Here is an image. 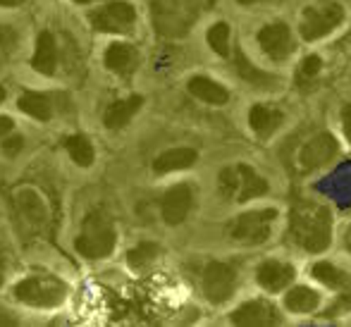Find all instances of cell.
<instances>
[{
  "mask_svg": "<svg viewBox=\"0 0 351 327\" xmlns=\"http://www.w3.org/2000/svg\"><path fill=\"white\" fill-rule=\"evenodd\" d=\"M289 239L308 254H323L332 239V215L325 206L301 201L291 208Z\"/></svg>",
  "mask_w": 351,
  "mask_h": 327,
  "instance_id": "1",
  "label": "cell"
},
{
  "mask_svg": "<svg viewBox=\"0 0 351 327\" xmlns=\"http://www.w3.org/2000/svg\"><path fill=\"white\" fill-rule=\"evenodd\" d=\"M217 189L227 201L244 203L251 198H258L268 194V182L258 175L251 165L246 162H237L230 165L217 175Z\"/></svg>",
  "mask_w": 351,
  "mask_h": 327,
  "instance_id": "2",
  "label": "cell"
},
{
  "mask_svg": "<svg viewBox=\"0 0 351 327\" xmlns=\"http://www.w3.org/2000/svg\"><path fill=\"white\" fill-rule=\"evenodd\" d=\"M115 241H117V232L112 227V222L103 213H88L84 217L82 234L77 237L74 246H77V251L84 258L96 261L110 256L112 249H115Z\"/></svg>",
  "mask_w": 351,
  "mask_h": 327,
  "instance_id": "3",
  "label": "cell"
},
{
  "mask_svg": "<svg viewBox=\"0 0 351 327\" xmlns=\"http://www.w3.org/2000/svg\"><path fill=\"white\" fill-rule=\"evenodd\" d=\"M278 220L275 208H261V210H246L230 222V237L239 244L258 246L265 244L273 234V225Z\"/></svg>",
  "mask_w": 351,
  "mask_h": 327,
  "instance_id": "4",
  "label": "cell"
},
{
  "mask_svg": "<svg viewBox=\"0 0 351 327\" xmlns=\"http://www.w3.org/2000/svg\"><path fill=\"white\" fill-rule=\"evenodd\" d=\"M14 296L17 301L27 306H36V308H53V306H60L67 296V287L60 280L48 275H36L27 277L24 282H19L14 287Z\"/></svg>",
  "mask_w": 351,
  "mask_h": 327,
  "instance_id": "5",
  "label": "cell"
},
{
  "mask_svg": "<svg viewBox=\"0 0 351 327\" xmlns=\"http://www.w3.org/2000/svg\"><path fill=\"white\" fill-rule=\"evenodd\" d=\"M344 22V8L332 0H325L318 5H308L301 14L299 22V34L306 41H318L325 38L328 34H332L339 24Z\"/></svg>",
  "mask_w": 351,
  "mask_h": 327,
  "instance_id": "6",
  "label": "cell"
},
{
  "mask_svg": "<svg viewBox=\"0 0 351 327\" xmlns=\"http://www.w3.org/2000/svg\"><path fill=\"white\" fill-rule=\"evenodd\" d=\"M337 153H339V143L332 134H328V132L315 134L313 138H308V141L299 148V153H296V158H294V170L299 172V175H311V172H315L318 167L332 162L335 158H337Z\"/></svg>",
  "mask_w": 351,
  "mask_h": 327,
  "instance_id": "7",
  "label": "cell"
},
{
  "mask_svg": "<svg viewBox=\"0 0 351 327\" xmlns=\"http://www.w3.org/2000/svg\"><path fill=\"white\" fill-rule=\"evenodd\" d=\"M201 287H204V294L210 304H225L237 289V270L230 263L213 261L204 267Z\"/></svg>",
  "mask_w": 351,
  "mask_h": 327,
  "instance_id": "8",
  "label": "cell"
},
{
  "mask_svg": "<svg viewBox=\"0 0 351 327\" xmlns=\"http://www.w3.org/2000/svg\"><path fill=\"white\" fill-rule=\"evenodd\" d=\"M136 22V10L130 3H108L91 14V27L103 34H125Z\"/></svg>",
  "mask_w": 351,
  "mask_h": 327,
  "instance_id": "9",
  "label": "cell"
},
{
  "mask_svg": "<svg viewBox=\"0 0 351 327\" xmlns=\"http://www.w3.org/2000/svg\"><path fill=\"white\" fill-rule=\"evenodd\" d=\"M256 38H258V46L265 51V56H270L273 60H287L294 53V36L285 22L268 24L261 29Z\"/></svg>",
  "mask_w": 351,
  "mask_h": 327,
  "instance_id": "10",
  "label": "cell"
},
{
  "mask_svg": "<svg viewBox=\"0 0 351 327\" xmlns=\"http://www.w3.org/2000/svg\"><path fill=\"white\" fill-rule=\"evenodd\" d=\"M14 208H17L19 220L27 222L32 230L41 232L43 227L48 225L46 203H43L41 196H38V191L29 189V186H24V189H17V191H14Z\"/></svg>",
  "mask_w": 351,
  "mask_h": 327,
  "instance_id": "11",
  "label": "cell"
},
{
  "mask_svg": "<svg viewBox=\"0 0 351 327\" xmlns=\"http://www.w3.org/2000/svg\"><path fill=\"white\" fill-rule=\"evenodd\" d=\"M191 206H194V191L189 184H177L162 196L160 201V215L167 225H180L186 220Z\"/></svg>",
  "mask_w": 351,
  "mask_h": 327,
  "instance_id": "12",
  "label": "cell"
},
{
  "mask_svg": "<svg viewBox=\"0 0 351 327\" xmlns=\"http://www.w3.org/2000/svg\"><path fill=\"white\" fill-rule=\"evenodd\" d=\"M256 282L263 287L265 291H282L294 282V267L285 261H265L256 270Z\"/></svg>",
  "mask_w": 351,
  "mask_h": 327,
  "instance_id": "13",
  "label": "cell"
},
{
  "mask_svg": "<svg viewBox=\"0 0 351 327\" xmlns=\"http://www.w3.org/2000/svg\"><path fill=\"white\" fill-rule=\"evenodd\" d=\"M230 320L234 325H278L280 315L273 304L256 299V301H246L244 306H239V308L230 315Z\"/></svg>",
  "mask_w": 351,
  "mask_h": 327,
  "instance_id": "14",
  "label": "cell"
},
{
  "mask_svg": "<svg viewBox=\"0 0 351 327\" xmlns=\"http://www.w3.org/2000/svg\"><path fill=\"white\" fill-rule=\"evenodd\" d=\"M282 120H285V112H282L280 108L270 106V103H256L249 112L251 132H254L258 138H263V141L280 130Z\"/></svg>",
  "mask_w": 351,
  "mask_h": 327,
  "instance_id": "15",
  "label": "cell"
},
{
  "mask_svg": "<svg viewBox=\"0 0 351 327\" xmlns=\"http://www.w3.org/2000/svg\"><path fill=\"white\" fill-rule=\"evenodd\" d=\"M199 160V153L194 148H170V151L160 153V156L153 160V172L156 175H167V172H180L189 170Z\"/></svg>",
  "mask_w": 351,
  "mask_h": 327,
  "instance_id": "16",
  "label": "cell"
},
{
  "mask_svg": "<svg viewBox=\"0 0 351 327\" xmlns=\"http://www.w3.org/2000/svg\"><path fill=\"white\" fill-rule=\"evenodd\" d=\"M186 88H189L191 96L208 103V106H225V103L230 101V91H227L222 84H217L215 79L204 77V74L191 77L189 84H186Z\"/></svg>",
  "mask_w": 351,
  "mask_h": 327,
  "instance_id": "17",
  "label": "cell"
},
{
  "mask_svg": "<svg viewBox=\"0 0 351 327\" xmlns=\"http://www.w3.org/2000/svg\"><path fill=\"white\" fill-rule=\"evenodd\" d=\"M139 65V53L130 43H112L106 53V67L120 77H130Z\"/></svg>",
  "mask_w": 351,
  "mask_h": 327,
  "instance_id": "18",
  "label": "cell"
},
{
  "mask_svg": "<svg viewBox=\"0 0 351 327\" xmlns=\"http://www.w3.org/2000/svg\"><path fill=\"white\" fill-rule=\"evenodd\" d=\"M234 72L241 82H246L254 88H273L275 84H278V79H275L273 74H268L261 67H256L241 51H234Z\"/></svg>",
  "mask_w": 351,
  "mask_h": 327,
  "instance_id": "19",
  "label": "cell"
},
{
  "mask_svg": "<svg viewBox=\"0 0 351 327\" xmlns=\"http://www.w3.org/2000/svg\"><path fill=\"white\" fill-rule=\"evenodd\" d=\"M32 67L36 69L38 74H56V67H58V43L53 38L51 32H43L36 41V53L32 58Z\"/></svg>",
  "mask_w": 351,
  "mask_h": 327,
  "instance_id": "20",
  "label": "cell"
},
{
  "mask_svg": "<svg viewBox=\"0 0 351 327\" xmlns=\"http://www.w3.org/2000/svg\"><path fill=\"white\" fill-rule=\"evenodd\" d=\"M141 106H143L141 96H130V98H125V101H117L106 110L103 122H106L108 130H122V127L130 125L132 117L141 110Z\"/></svg>",
  "mask_w": 351,
  "mask_h": 327,
  "instance_id": "21",
  "label": "cell"
},
{
  "mask_svg": "<svg viewBox=\"0 0 351 327\" xmlns=\"http://www.w3.org/2000/svg\"><path fill=\"white\" fill-rule=\"evenodd\" d=\"M285 306L291 311V313H313L320 306V294L311 287H291L285 296Z\"/></svg>",
  "mask_w": 351,
  "mask_h": 327,
  "instance_id": "22",
  "label": "cell"
},
{
  "mask_svg": "<svg viewBox=\"0 0 351 327\" xmlns=\"http://www.w3.org/2000/svg\"><path fill=\"white\" fill-rule=\"evenodd\" d=\"M17 108L22 112H27V115H32L34 120H41V122H48L53 117V106L48 101V96H43V93L27 91L24 96H19Z\"/></svg>",
  "mask_w": 351,
  "mask_h": 327,
  "instance_id": "23",
  "label": "cell"
},
{
  "mask_svg": "<svg viewBox=\"0 0 351 327\" xmlns=\"http://www.w3.org/2000/svg\"><path fill=\"white\" fill-rule=\"evenodd\" d=\"M65 148L67 153H70V158L74 162H77L79 167H88L93 162V158H96V153H93V146L91 141H88L86 136H82V134H74L65 141Z\"/></svg>",
  "mask_w": 351,
  "mask_h": 327,
  "instance_id": "24",
  "label": "cell"
},
{
  "mask_svg": "<svg viewBox=\"0 0 351 327\" xmlns=\"http://www.w3.org/2000/svg\"><path fill=\"white\" fill-rule=\"evenodd\" d=\"M311 272H313V277L320 282V284H328V287H332V289H344V287L349 284V277L328 261L315 263Z\"/></svg>",
  "mask_w": 351,
  "mask_h": 327,
  "instance_id": "25",
  "label": "cell"
},
{
  "mask_svg": "<svg viewBox=\"0 0 351 327\" xmlns=\"http://www.w3.org/2000/svg\"><path fill=\"white\" fill-rule=\"evenodd\" d=\"M158 254H160V246H158L156 241H141L139 246H134V249L127 254V263H130V267H134V270H141V267L151 265V263L158 258Z\"/></svg>",
  "mask_w": 351,
  "mask_h": 327,
  "instance_id": "26",
  "label": "cell"
},
{
  "mask_svg": "<svg viewBox=\"0 0 351 327\" xmlns=\"http://www.w3.org/2000/svg\"><path fill=\"white\" fill-rule=\"evenodd\" d=\"M230 38H232V34H230V27H227L225 22H217L208 29V46L217 53V56L227 58L232 53L230 51Z\"/></svg>",
  "mask_w": 351,
  "mask_h": 327,
  "instance_id": "27",
  "label": "cell"
},
{
  "mask_svg": "<svg viewBox=\"0 0 351 327\" xmlns=\"http://www.w3.org/2000/svg\"><path fill=\"white\" fill-rule=\"evenodd\" d=\"M320 69H323V60L318 56H308L304 58V62L296 69V88H306L320 77Z\"/></svg>",
  "mask_w": 351,
  "mask_h": 327,
  "instance_id": "28",
  "label": "cell"
},
{
  "mask_svg": "<svg viewBox=\"0 0 351 327\" xmlns=\"http://www.w3.org/2000/svg\"><path fill=\"white\" fill-rule=\"evenodd\" d=\"M0 148H3V153L8 158H14L24 148V138L19 136V134H17V136H10V138L3 136V146H0Z\"/></svg>",
  "mask_w": 351,
  "mask_h": 327,
  "instance_id": "29",
  "label": "cell"
},
{
  "mask_svg": "<svg viewBox=\"0 0 351 327\" xmlns=\"http://www.w3.org/2000/svg\"><path fill=\"white\" fill-rule=\"evenodd\" d=\"M14 43H17V32L12 27H8V24H0V46L10 51Z\"/></svg>",
  "mask_w": 351,
  "mask_h": 327,
  "instance_id": "30",
  "label": "cell"
},
{
  "mask_svg": "<svg viewBox=\"0 0 351 327\" xmlns=\"http://www.w3.org/2000/svg\"><path fill=\"white\" fill-rule=\"evenodd\" d=\"M342 127H344V134H347V138L351 143V103L342 110Z\"/></svg>",
  "mask_w": 351,
  "mask_h": 327,
  "instance_id": "31",
  "label": "cell"
},
{
  "mask_svg": "<svg viewBox=\"0 0 351 327\" xmlns=\"http://www.w3.org/2000/svg\"><path fill=\"white\" fill-rule=\"evenodd\" d=\"M14 130V122H12V117H8V115H0V138L3 136H8L10 132Z\"/></svg>",
  "mask_w": 351,
  "mask_h": 327,
  "instance_id": "32",
  "label": "cell"
},
{
  "mask_svg": "<svg viewBox=\"0 0 351 327\" xmlns=\"http://www.w3.org/2000/svg\"><path fill=\"white\" fill-rule=\"evenodd\" d=\"M0 5L3 8H17V5H22V0H0Z\"/></svg>",
  "mask_w": 351,
  "mask_h": 327,
  "instance_id": "33",
  "label": "cell"
},
{
  "mask_svg": "<svg viewBox=\"0 0 351 327\" xmlns=\"http://www.w3.org/2000/svg\"><path fill=\"white\" fill-rule=\"evenodd\" d=\"M237 3H241V5H254V3H263V0H237Z\"/></svg>",
  "mask_w": 351,
  "mask_h": 327,
  "instance_id": "34",
  "label": "cell"
},
{
  "mask_svg": "<svg viewBox=\"0 0 351 327\" xmlns=\"http://www.w3.org/2000/svg\"><path fill=\"white\" fill-rule=\"evenodd\" d=\"M3 101H5V88L0 86V103H3Z\"/></svg>",
  "mask_w": 351,
  "mask_h": 327,
  "instance_id": "35",
  "label": "cell"
},
{
  "mask_svg": "<svg viewBox=\"0 0 351 327\" xmlns=\"http://www.w3.org/2000/svg\"><path fill=\"white\" fill-rule=\"evenodd\" d=\"M3 282H5V277H3V270H0V287H3Z\"/></svg>",
  "mask_w": 351,
  "mask_h": 327,
  "instance_id": "36",
  "label": "cell"
},
{
  "mask_svg": "<svg viewBox=\"0 0 351 327\" xmlns=\"http://www.w3.org/2000/svg\"><path fill=\"white\" fill-rule=\"evenodd\" d=\"M77 3H88V0H77Z\"/></svg>",
  "mask_w": 351,
  "mask_h": 327,
  "instance_id": "37",
  "label": "cell"
}]
</instances>
